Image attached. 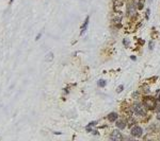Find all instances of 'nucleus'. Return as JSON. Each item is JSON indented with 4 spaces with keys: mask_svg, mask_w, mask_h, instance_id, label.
Returning <instances> with one entry per match:
<instances>
[{
    "mask_svg": "<svg viewBox=\"0 0 160 141\" xmlns=\"http://www.w3.org/2000/svg\"><path fill=\"white\" fill-rule=\"evenodd\" d=\"M89 20H90V18H89V17H87V19H85L84 24H83V26H82V28H81V34L84 33L85 30H87V28H88V26H89Z\"/></svg>",
    "mask_w": 160,
    "mask_h": 141,
    "instance_id": "0eeeda50",
    "label": "nucleus"
},
{
    "mask_svg": "<svg viewBox=\"0 0 160 141\" xmlns=\"http://www.w3.org/2000/svg\"><path fill=\"white\" fill-rule=\"evenodd\" d=\"M156 101L154 100L153 98H145L143 100V105L144 107L148 108V109H155V106H156Z\"/></svg>",
    "mask_w": 160,
    "mask_h": 141,
    "instance_id": "f03ea898",
    "label": "nucleus"
},
{
    "mask_svg": "<svg viewBox=\"0 0 160 141\" xmlns=\"http://www.w3.org/2000/svg\"><path fill=\"white\" fill-rule=\"evenodd\" d=\"M142 133H143V129L140 126H138V125H136V126H133L131 128V135H133V137H140L142 135Z\"/></svg>",
    "mask_w": 160,
    "mask_h": 141,
    "instance_id": "7ed1b4c3",
    "label": "nucleus"
},
{
    "mask_svg": "<svg viewBox=\"0 0 160 141\" xmlns=\"http://www.w3.org/2000/svg\"><path fill=\"white\" fill-rule=\"evenodd\" d=\"M110 138H111L112 140H121V139H122V134L119 133V131L115 129V131L112 132V134H111Z\"/></svg>",
    "mask_w": 160,
    "mask_h": 141,
    "instance_id": "20e7f679",
    "label": "nucleus"
},
{
    "mask_svg": "<svg viewBox=\"0 0 160 141\" xmlns=\"http://www.w3.org/2000/svg\"><path fill=\"white\" fill-rule=\"evenodd\" d=\"M131 60H137V57L135 56V55H133V56H131Z\"/></svg>",
    "mask_w": 160,
    "mask_h": 141,
    "instance_id": "4468645a",
    "label": "nucleus"
},
{
    "mask_svg": "<svg viewBox=\"0 0 160 141\" xmlns=\"http://www.w3.org/2000/svg\"><path fill=\"white\" fill-rule=\"evenodd\" d=\"M46 60H52V53H49V54H47V55H46Z\"/></svg>",
    "mask_w": 160,
    "mask_h": 141,
    "instance_id": "9d476101",
    "label": "nucleus"
},
{
    "mask_svg": "<svg viewBox=\"0 0 160 141\" xmlns=\"http://www.w3.org/2000/svg\"><path fill=\"white\" fill-rule=\"evenodd\" d=\"M97 85H98L99 87H105L106 86V81L105 80H99L98 83H97Z\"/></svg>",
    "mask_w": 160,
    "mask_h": 141,
    "instance_id": "6e6552de",
    "label": "nucleus"
},
{
    "mask_svg": "<svg viewBox=\"0 0 160 141\" xmlns=\"http://www.w3.org/2000/svg\"><path fill=\"white\" fill-rule=\"evenodd\" d=\"M157 119L160 121V113H158V114H157Z\"/></svg>",
    "mask_w": 160,
    "mask_h": 141,
    "instance_id": "ddd939ff",
    "label": "nucleus"
},
{
    "mask_svg": "<svg viewBox=\"0 0 160 141\" xmlns=\"http://www.w3.org/2000/svg\"><path fill=\"white\" fill-rule=\"evenodd\" d=\"M116 126L119 128H121V129H123V128L126 127V122H125V120H119L116 121Z\"/></svg>",
    "mask_w": 160,
    "mask_h": 141,
    "instance_id": "423d86ee",
    "label": "nucleus"
},
{
    "mask_svg": "<svg viewBox=\"0 0 160 141\" xmlns=\"http://www.w3.org/2000/svg\"><path fill=\"white\" fill-rule=\"evenodd\" d=\"M155 109H156L157 113H160V104H156V106H155Z\"/></svg>",
    "mask_w": 160,
    "mask_h": 141,
    "instance_id": "9b49d317",
    "label": "nucleus"
},
{
    "mask_svg": "<svg viewBox=\"0 0 160 141\" xmlns=\"http://www.w3.org/2000/svg\"><path fill=\"white\" fill-rule=\"evenodd\" d=\"M123 88H124V86H123V85H119V87L116 88V92H122V90H123Z\"/></svg>",
    "mask_w": 160,
    "mask_h": 141,
    "instance_id": "1a4fd4ad",
    "label": "nucleus"
},
{
    "mask_svg": "<svg viewBox=\"0 0 160 141\" xmlns=\"http://www.w3.org/2000/svg\"><path fill=\"white\" fill-rule=\"evenodd\" d=\"M117 118H119V115L116 114V113H111V114H109V116H108V120H109L110 122H114V121L117 120Z\"/></svg>",
    "mask_w": 160,
    "mask_h": 141,
    "instance_id": "39448f33",
    "label": "nucleus"
},
{
    "mask_svg": "<svg viewBox=\"0 0 160 141\" xmlns=\"http://www.w3.org/2000/svg\"><path fill=\"white\" fill-rule=\"evenodd\" d=\"M159 100H160V92H159Z\"/></svg>",
    "mask_w": 160,
    "mask_h": 141,
    "instance_id": "2eb2a0df",
    "label": "nucleus"
},
{
    "mask_svg": "<svg viewBox=\"0 0 160 141\" xmlns=\"http://www.w3.org/2000/svg\"><path fill=\"white\" fill-rule=\"evenodd\" d=\"M154 45H155L154 44V41H150V50H153L154 49Z\"/></svg>",
    "mask_w": 160,
    "mask_h": 141,
    "instance_id": "f8f14e48",
    "label": "nucleus"
},
{
    "mask_svg": "<svg viewBox=\"0 0 160 141\" xmlns=\"http://www.w3.org/2000/svg\"><path fill=\"white\" fill-rule=\"evenodd\" d=\"M133 113L138 116H146V110H145V108L143 107V105L140 104V103H136V104L133 105Z\"/></svg>",
    "mask_w": 160,
    "mask_h": 141,
    "instance_id": "f257e3e1",
    "label": "nucleus"
}]
</instances>
